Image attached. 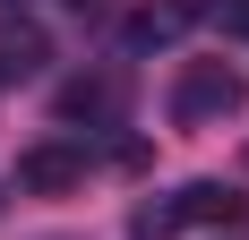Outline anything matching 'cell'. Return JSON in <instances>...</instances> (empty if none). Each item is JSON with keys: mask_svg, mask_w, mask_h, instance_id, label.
I'll use <instances>...</instances> for the list:
<instances>
[{"mask_svg": "<svg viewBox=\"0 0 249 240\" xmlns=\"http://www.w3.org/2000/svg\"><path fill=\"white\" fill-rule=\"evenodd\" d=\"M241 103H249V77L232 60H180V77H172V120L180 129H224Z\"/></svg>", "mask_w": 249, "mask_h": 240, "instance_id": "1", "label": "cell"}, {"mask_svg": "<svg viewBox=\"0 0 249 240\" xmlns=\"http://www.w3.org/2000/svg\"><path fill=\"white\" fill-rule=\"evenodd\" d=\"M52 112H60V129H121L129 77L121 69H86V77H69V86L52 95Z\"/></svg>", "mask_w": 249, "mask_h": 240, "instance_id": "2", "label": "cell"}, {"mask_svg": "<svg viewBox=\"0 0 249 240\" xmlns=\"http://www.w3.org/2000/svg\"><path fill=\"white\" fill-rule=\"evenodd\" d=\"M18 189H35V197H69V189H86V146H69V137L26 146V154H18Z\"/></svg>", "mask_w": 249, "mask_h": 240, "instance_id": "3", "label": "cell"}, {"mask_svg": "<svg viewBox=\"0 0 249 240\" xmlns=\"http://www.w3.org/2000/svg\"><path fill=\"white\" fill-rule=\"evenodd\" d=\"M189 26H198V0H138V9L121 17V43L129 51H155V43H180Z\"/></svg>", "mask_w": 249, "mask_h": 240, "instance_id": "4", "label": "cell"}, {"mask_svg": "<svg viewBox=\"0 0 249 240\" xmlns=\"http://www.w3.org/2000/svg\"><path fill=\"white\" fill-rule=\"evenodd\" d=\"M52 60V34L35 17H0V86H26V77H43Z\"/></svg>", "mask_w": 249, "mask_h": 240, "instance_id": "5", "label": "cell"}, {"mask_svg": "<svg viewBox=\"0 0 249 240\" xmlns=\"http://www.w3.org/2000/svg\"><path fill=\"white\" fill-rule=\"evenodd\" d=\"M180 223H241V189H224V180H189V189H172Z\"/></svg>", "mask_w": 249, "mask_h": 240, "instance_id": "6", "label": "cell"}, {"mask_svg": "<svg viewBox=\"0 0 249 240\" xmlns=\"http://www.w3.org/2000/svg\"><path fill=\"white\" fill-rule=\"evenodd\" d=\"M129 240H180V206L172 197H146V206L129 215Z\"/></svg>", "mask_w": 249, "mask_h": 240, "instance_id": "7", "label": "cell"}, {"mask_svg": "<svg viewBox=\"0 0 249 240\" xmlns=\"http://www.w3.org/2000/svg\"><path fill=\"white\" fill-rule=\"evenodd\" d=\"M198 17H215L224 34H241V43H249V0H198Z\"/></svg>", "mask_w": 249, "mask_h": 240, "instance_id": "8", "label": "cell"}, {"mask_svg": "<svg viewBox=\"0 0 249 240\" xmlns=\"http://www.w3.org/2000/svg\"><path fill=\"white\" fill-rule=\"evenodd\" d=\"M69 9H77V17H112V0H69Z\"/></svg>", "mask_w": 249, "mask_h": 240, "instance_id": "9", "label": "cell"}, {"mask_svg": "<svg viewBox=\"0 0 249 240\" xmlns=\"http://www.w3.org/2000/svg\"><path fill=\"white\" fill-rule=\"evenodd\" d=\"M0 9H26V0H0Z\"/></svg>", "mask_w": 249, "mask_h": 240, "instance_id": "10", "label": "cell"}, {"mask_svg": "<svg viewBox=\"0 0 249 240\" xmlns=\"http://www.w3.org/2000/svg\"><path fill=\"white\" fill-rule=\"evenodd\" d=\"M43 240H69V232H43Z\"/></svg>", "mask_w": 249, "mask_h": 240, "instance_id": "11", "label": "cell"}, {"mask_svg": "<svg viewBox=\"0 0 249 240\" xmlns=\"http://www.w3.org/2000/svg\"><path fill=\"white\" fill-rule=\"evenodd\" d=\"M224 240H249V232H224Z\"/></svg>", "mask_w": 249, "mask_h": 240, "instance_id": "12", "label": "cell"}]
</instances>
